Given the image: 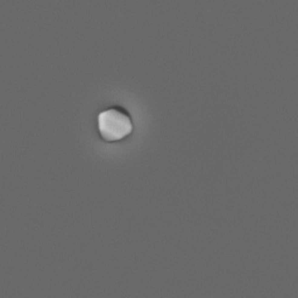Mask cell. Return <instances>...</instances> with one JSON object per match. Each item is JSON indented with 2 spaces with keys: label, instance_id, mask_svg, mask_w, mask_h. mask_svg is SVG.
<instances>
[{
  "label": "cell",
  "instance_id": "obj_1",
  "mask_svg": "<svg viewBox=\"0 0 298 298\" xmlns=\"http://www.w3.org/2000/svg\"><path fill=\"white\" fill-rule=\"evenodd\" d=\"M98 131L100 136L110 142L124 140L133 132V121L126 110L119 106L105 108L98 114Z\"/></svg>",
  "mask_w": 298,
  "mask_h": 298
}]
</instances>
